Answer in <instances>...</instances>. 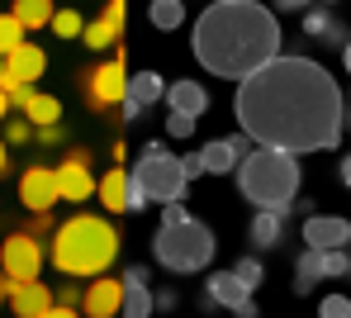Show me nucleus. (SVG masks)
Instances as JSON below:
<instances>
[{"label": "nucleus", "mask_w": 351, "mask_h": 318, "mask_svg": "<svg viewBox=\"0 0 351 318\" xmlns=\"http://www.w3.org/2000/svg\"><path fill=\"white\" fill-rule=\"evenodd\" d=\"M247 238H252V252H271V247H280V243H285V214H276V209H256Z\"/></svg>", "instance_id": "obj_24"}, {"label": "nucleus", "mask_w": 351, "mask_h": 318, "mask_svg": "<svg viewBox=\"0 0 351 318\" xmlns=\"http://www.w3.org/2000/svg\"><path fill=\"white\" fill-rule=\"evenodd\" d=\"M299 157L294 152H280V147H261L252 143V152L237 162V191L247 204L256 209H276L290 219V204L299 199Z\"/></svg>", "instance_id": "obj_4"}, {"label": "nucleus", "mask_w": 351, "mask_h": 318, "mask_svg": "<svg viewBox=\"0 0 351 318\" xmlns=\"http://www.w3.org/2000/svg\"><path fill=\"white\" fill-rule=\"evenodd\" d=\"M351 256L347 247H304L299 252V261H294V295H308L318 280H337V276H347Z\"/></svg>", "instance_id": "obj_9"}, {"label": "nucleus", "mask_w": 351, "mask_h": 318, "mask_svg": "<svg viewBox=\"0 0 351 318\" xmlns=\"http://www.w3.org/2000/svg\"><path fill=\"white\" fill-rule=\"evenodd\" d=\"M318 318H351V299L347 295H323L318 299Z\"/></svg>", "instance_id": "obj_32"}, {"label": "nucleus", "mask_w": 351, "mask_h": 318, "mask_svg": "<svg viewBox=\"0 0 351 318\" xmlns=\"http://www.w3.org/2000/svg\"><path fill=\"white\" fill-rule=\"evenodd\" d=\"M342 128H351V100L342 95Z\"/></svg>", "instance_id": "obj_43"}, {"label": "nucleus", "mask_w": 351, "mask_h": 318, "mask_svg": "<svg viewBox=\"0 0 351 318\" xmlns=\"http://www.w3.org/2000/svg\"><path fill=\"white\" fill-rule=\"evenodd\" d=\"M48 29H53L58 38H81V29H86V19H81V10H71V5H62V10H53V19H48Z\"/></svg>", "instance_id": "obj_29"}, {"label": "nucleus", "mask_w": 351, "mask_h": 318, "mask_svg": "<svg viewBox=\"0 0 351 318\" xmlns=\"http://www.w3.org/2000/svg\"><path fill=\"white\" fill-rule=\"evenodd\" d=\"M342 66H347V76H351V38L342 43Z\"/></svg>", "instance_id": "obj_44"}, {"label": "nucleus", "mask_w": 351, "mask_h": 318, "mask_svg": "<svg viewBox=\"0 0 351 318\" xmlns=\"http://www.w3.org/2000/svg\"><path fill=\"white\" fill-rule=\"evenodd\" d=\"M347 276H351V266H347Z\"/></svg>", "instance_id": "obj_49"}, {"label": "nucleus", "mask_w": 351, "mask_h": 318, "mask_svg": "<svg viewBox=\"0 0 351 318\" xmlns=\"http://www.w3.org/2000/svg\"><path fill=\"white\" fill-rule=\"evenodd\" d=\"M24 143H34V124L10 110V114H5V147H24Z\"/></svg>", "instance_id": "obj_30"}, {"label": "nucleus", "mask_w": 351, "mask_h": 318, "mask_svg": "<svg viewBox=\"0 0 351 318\" xmlns=\"http://www.w3.org/2000/svg\"><path fill=\"white\" fill-rule=\"evenodd\" d=\"M53 304H81V285H76L71 276H66V285H62L58 295H53Z\"/></svg>", "instance_id": "obj_36"}, {"label": "nucleus", "mask_w": 351, "mask_h": 318, "mask_svg": "<svg viewBox=\"0 0 351 318\" xmlns=\"http://www.w3.org/2000/svg\"><path fill=\"white\" fill-rule=\"evenodd\" d=\"M10 167V147H5V138H0V171Z\"/></svg>", "instance_id": "obj_45"}, {"label": "nucleus", "mask_w": 351, "mask_h": 318, "mask_svg": "<svg viewBox=\"0 0 351 318\" xmlns=\"http://www.w3.org/2000/svg\"><path fill=\"white\" fill-rule=\"evenodd\" d=\"M318 5H337V0H318Z\"/></svg>", "instance_id": "obj_48"}, {"label": "nucleus", "mask_w": 351, "mask_h": 318, "mask_svg": "<svg viewBox=\"0 0 351 318\" xmlns=\"http://www.w3.org/2000/svg\"><path fill=\"white\" fill-rule=\"evenodd\" d=\"M252 152V138L237 128L233 138H209L204 147H199V167H204V176H233L237 162Z\"/></svg>", "instance_id": "obj_13"}, {"label": "nucleus", "mask_w": 351, "mask_h": 318, "mask_svg": "<svg viewBox=\"0 0 351 318\" xmlns=\"http://www.w3.org/2000/svg\"><path fill=\"white\" fill-rule=\"evenodd\" d=\"M337 176H342V186H347V191H351V152H347V157H342V167H337Z\"/></svg>", "instance_id": "obj_42"}, {"label": "nucleus", "mask_w": 351, "mask_h": 318, "mask_svg": "<svg viewBox=\"0 0 351 318\" xmlns=\"http://www.w3.org/2000/svg\"><path fill=\"white\" fill-rule=\"evenodd\" d=\"M10 314L14 318H38L48 304H53V290L43 280H24V285H10Z\"/></svg>", "instance_id": "obj_21"}, {"label": "nucleus", "mask_w": 351, "mask_h": 318, "mask_svg": "<svg viewBox=\"0 0 351 318\" xmlns=\"http://www.w3.org/2000/svg\"><path fill=\"white\" fill-rule=\"evenodd\" d=\"M280 14L261 0H214L190 34V53L209 76L242 81L271 58H280Z\"/></svg>", "instance_id": "obj_2"}, {"label": "nucleus", "mask_w": 351, "mask_h": 318, "mask_svg": "<svg viewBox=\"0 0 351 318\" xmlns=\"http://www.w3.org/2000/svg\"><path fill=\"white\" fill-rule=\"evenodd\" d=\"M38 318H81V314H76V304H48Z\"/></svg>", "instance_id": "obj_40"}, {"label": "nucleus", "mask_w": 351, "mask_h": 318, "mask_svg": "<svg viewBox=\"0 0 351 318\" xmlns=\"http://www.w3.org/2000/svg\"><path fill=\"white\" fill-rule=\"evenodd\" d=\"M128 186H133V176H128L123 167H110L105 176H95V199H100L110 214H128Z\"/></svg>", "instance_id": "obj_23"}, {"label": "nucleus", "mask_w": 351, "mask_h": 318, "mask_svg": "<svg viewBox=\"0 0 351 318\" xmlns=\"http://www.w3.org/2000/svg\"><path fill=\"white\" fill-rule=\"evenodd\" d=\"M53 10H58L53 0H14V5H10V14L24 24V34H29V29H43V24L53 19Z\"/></svg>", "instance_id": "obj_26"}, {"label": "nucleus", "mask_w": 351, "mask_h": 318, "mask_svg": "<svg viewBox=\"0 0 351 318\" xmlns=\"http://www.w3.org/2000/svg\"><path fill=\"white\" fill-rule=\"evenodd\" d=\"M123 19H128V5H123V0H105V10H100L95 19H86V29H81V43H86L90 53H105V48H114L119 34H123Z\"/></svg>", "instance_id": "obj_15"}, {"label": "nucleus", "mask_w": 351, "mask_h": 318, "mask_svg": "<svg viewBox=\"0 0 351 318\" xmlns=\"http://www.w3.org/2000/svg\"><path fill=\"white\" fill-rule=\"evenodd\" d=\"M180 171H185V181H199V176H204V167H199V152L180 157Z\"/></svg>", "instance_id": "obj_38"}, {"label": "nucleus", "mask_w": 351, "mask_h": 318, "mask_svg": "<svg viewBox=\"0 0 351 318\" xmlns=\"http://www.w3.org/2000/svg\"><path fill=\"white\" fill-rule=\"evenodd\" d=\"M185 219H195V214L185 209V199H171V204H162V219H157V228H176V223H185Z\"/></svg>", "instance_id": "obj_34"}, {"label": "nucleus", "mask_w": 351, "mask_h": 318, "mask_svg": "<svg viewBox=\"0 0 351 318\" xmlns=\"http://www.w3.org/2000/svg\"><path fill=\"white\" fill-rule=\"evenodd\" d=\"M128 176H133L138 191H147L152 204L185 199V191H190V181H185V171H180V157L167 147V138H147V143L138 147V162H133Z\"/></svg>", "instance_id": "obj_6"}, {"label": "nucleus", "mask_w": 351, "mask_h": 318, "mask_svg": "<svg viewBox=\"0 0 351 318\" xmlns=\"http://www.w3.org/2000/svg\"><path fill=\"white\" fill-rule=\"evenodd\" d=\"M5 114H10V95L0 90V119H5Z\"/></svg>", "instance_id": "obj_46"}, {"label": "nucleus", "mask_w": 351, "mask_h": 318, "mask_svg": "<svg viewBox=\"0 0 351 318\" xmlns=\"http://www.w3.org/2000/svg\"><path fill=\"white\" fill-rule=\"evenodd\" d=\"M167 105H171V114H195V119H204V110H209V90H204L195 76H185V81H167Z\"/></svg>", "instance_id": "obj_20"}, {"label": "nucleus", "mask_w": 351, "mask_h": 318, "mask_svg": "<svg viewBox=\"0 0 351 318\" xmlns=\"http://www.w3.org/2000/svg\"><path fill=\"white\" fill-rule=\"evenodd\" d=\"M157 100H167V76L162 71H128V90L119 100V119L133 124L143 119V110H152Z\"/></svg>", "instance_id": "obj_12"}, {"label": "nucleus", "mask_w": 351, "mask_h": 318, "mask_svg": "<svg viewBox=\"0 0 351 318\" xmlns=\"http://www.w3.org/2000/svg\"><path fill=\"white\" fill-rule=\"evenodd\" d=\"M199 119L195 114H167V138H195Z\"/></svg>", "instance_id": "obj_33"}, {"label": "nucleus", "mask_w": 351, "mask_h": 318, "mask_svg": "<svg viewBox=\"0 0 351 318\" xmlns=\"http://www.w3.org/2000/svg\"><path fill=\"white\" fill-rule=\"evenodd\" d=\"M0 276L10 285H24V280H43V243L34 228H19L0 243Z\"/></svg>", "instance_id": "obj_8"}, {"label": "nucleus", "mask_w": 351, "mask_h": 318, "mask_svg": "<svg viewBox=\"0 0 351 318\" xmlns=\"http://www.w3.org/2000/svg\"><path fill=\"white\" fill-rule=\"evenodd\" d=\"M176 304H180V295H176L171 285H167V290H157V295H152V309H157V314H171Z\"/></svg>", "instance_id": "obj_35"}, {"label": "nucleus", "mask_w": 351, "mask_h": 318, "mask_svg": "<svg viewBox=\"0 0 351 318\" xmlns=\"http://www.w3.org/2000/svg\"><path fill=\"white\" fill-rule=\"evenodd\" d=\"M152 256H157V266L171 271V276H199V271L214 266L219 238H214V228H209L204 219H185V223H176V228H157Z\"/></svg>", "instance_id": "obj_5"}, {"label": "nucleus", "mask_w": 351, "mask_h": 318, "mask_svg": "<svg viewBox=\"0 0 351 318\" xmlns=\"http://www.w3.org/2000/svg\"><path fill=\"white\" fill-rule=\"evenodd\" d=\"M299 233H304V247H351V219L342 214H308L304 223H299Z\"/></svg>", "instance_id": "obj_16"}, {"label": "nucleus", "mask_w": 351, "mask_h": 318, "mask_svg": "<svg viewBox=\"0 0 351 318\" xmlns=\"http://www.w3.org/2000/svg\"><path fill=\"white\" fill-rule=\"evenodd\" d=\"M14 86H19V81H14V76H10V71H5V58H0V90H5V95H10V90H14Z\"/></svg>", "instance_id": "obj_41"}, {"label": "nucleus", "mask_w": 351, "mask_h": 318, "mask_svg": "<svg viewBox=\"0 0 351 318\" xmlns=\"http://www.w3.org/2000/svg\"><path fill=\"white\" fill-rule=\"evenodd\" d=\"M14 114H24L34 128H48V124H62V100L58 95H43V90H34L29 95V105L24 110H14Z\"/></svg>", "instance_id": "obj_25"}, {"label": "nucleus", "mask_w": 351, "mask_h": 318, "mask_svg": "<svg viewBox=\"0 0 351 318\" xmlns=\"http://www.w3.org/2000/svg\"><path fill=\"white\" fill-rule=\"evenodd\" d=\"M81 90H86V105H90V110H119V100H123V90H128V53L119 48L114 58L95 62L81 76Z\"/></svg>", "instance_id": "obj_7"}, {"label": "nucleus", "mask_w": 351, "mask_h": 318, "mask_svg": "<svg viewBox=\"0 0 351 318\" xmlns=\"http://www.w3.org/2000/svg\"><path fill=\"white\" fill-rule=\"evenodd\" d=\"M19 43H24V24H19L14 14H0V58L14 53Z\"/></svg>", "instance_id": "obj_31"}, {"label": "nucleus", "mask_w": 351, "mask_h": 318, "mask_svg": "<svg viewBox=\"0 0 351 318\" xmlns=\"http://www.w3.org/2000/svg\"><path fill=\"white\" fill-rule=\"evenodd\" d=\"M5 295H10V280H5V276H0V304H5Z\"/></svg>", "instance_id": "obj_47"}, {"label": "nucleus", "mask_w": 351, "mask_h": 318, "mask_svg": "<svg viewBox=\"0 0 351 318\" xmlns=\"http://www.w3.org/2000/svg\"><path fill=\"white\" fill-rule=\"evenodd\" d=\"M53 171H58V195L66 204H86L95 195V171H90V152L86 147H71L62 157V167H53Z\"/></svg>", "instance_id": "obj_11"}, {"label": "nucleus", "mask_w": 351, "mask_h": 318, "mask_svg": "<svg viewBox=\"0 0 351 318\" xmlns=\"http://www.w3.org/2000/svg\"><path fill=\"white\" fill-rule=\"evenodd\" d=\"M237 128L261 143V147H280V152H328L342 143V86L332 81V71L313 58L280 53L266 66H256L252 76L237 81L233 95Z\"/></svg>", "instance_id": "obj_1"}, {"label": "nucleus", "mask_w": 351, "mask_h": 318, "mask_svg": "<svg viewBox=\"0 0 351 318\" xmlns=\"http://www.w3.org/2000/svg\"><path fill=\"white\" fill-rule=\"evenodd\" d=\"M147 19H152V29H180L185 24V0H152L147 5Z\"/></svg>", "instance_id": "obj_27"}, {"label": "nucleus", "mask_w": 351, "mask_h": 318, "mask_svg": "<svg viewBox=\"0 0 351 318\" xmlns=\"http://www.w3.org/2000/svg\"><path fill=\"white\" fill-rule=\"evenodd\" d=\"M5 71H10L14 81H29V86H34V81L48 71V53H43L38 43H29V38H24L14 53H5Z\"/></svg>", "instance_id": "obj_22"}, {"label": "nucleus", "mask_w": 351, "mask_h": 318, "mask_svg": "<svg viewBox=\"0 0 351 318\" xmlns=\"http://www.w3.org/2000/svg\"><path fill=\"white\" fill-rule=\"evenodd\" d=\"M119 304H123V280L119 276H90L86 295H81V314L86 318H119Z\"/></svg>", "instance_id": "obj_18"}, {"label": "nucleus", "mask_w": 351, "mask_h": 318, "mask_svg": "<svg viewBox=\"0 0 351 318\" xmlns=\"http://www.w3.org/2000/svg\"><path fill=\"white\" fill-rule=\"evenodd\" d=\"M58 171L53 167H24V176H19V204L29 209V214H53V204H58Z\"/></svg>", "instance_id": "obj_14"}, {"label": "nucleus", "mask_w": 351, "mask_h": 318, "mask_svg": "<svg viewBox=\"0 0 351 318\" xmlns=\"http://www.w3.org/2000/svg\"><path fill=\"white\" fill-rule=\"evenodd\" d=\"M233 276L242 280V285H247V290H252V295L266 285V266H261V256H256V252L237 256V261H233Z\"/></svg>", "instance_id": "obj_28"}, {"label": "nucleus", "mask_w": 351, "mask_h": 318, "mask_svg": "<svg viewBox=\"0 0 351 318\" xmlns=\"http://www.w3.org/2000/svg\"><path fill=\"white\" fill-rule=\"evenodd\" d=\"M199 309H204V314H214V309H233L237 318H256V299H252V290L237 280L233 271H214V276L204 280Z\"/></svg>", "instance_id": "obj_10"}, {"label": "nucleus", "mask_w": 351, "mask_h": 318, "mask_svg": "<svg viewBox=\"0 0 351 318\" xmlns=\"http://www.w3.org/2000/svg\"><path fill=\"white\" fill-rule=\"evenodd\" d=\"M123 304H119V318H152V266H123Z\"/></svg>", "instance_id": "obj_17"}, {"label": "nucleus", "mask_w": 351, "mask_h": 318, "mask_svg": "<svg viewBox=\"0 0 351 318\" xmlns=\"http://www.w3.org/2000/svg\"><path fill=\"white\" fill-rule=\"evenodd\" d=\"M304 38H313V43H323V48H342L351 34H347V24L337 19L332 5H308V10H304Z\"/></svg>", "instance_id": "obj_19"}, {"label": "nucleus", "mask_w": 351, "mask_h": 318, "mask_svg": "<svg viewBox=\"0 0 351 318\" xmlns=\"http://www.w3.org/2000/svg\"><path fill=\"white\" fill-rule=\"evenodd\" d=\"M119 256V228L105 214H71L66 223H58L53 233V266L71 280H90L105 276Z\"/></svg>", "instance_id": "obj_3"}, {"label": "nucleus", "mask_w": 351, "mask_h": 318, "mask_svg": "<svg viewBox=\"0 0 351 318\" xmlns=\"http://www.w3.org/2000/svg\"><path fill=\"white\" fill-rule=\"evenodd\" d=\"M34 138L43 143V147H58L62 143V124H48V128H34Z\"/></svg>", "instance_id": "obj_37"}, {"label": "nucleus", "mask_w": 351, "mask_h": 318, "mask_svg": "<svg viewBox=\"0 0 351 318\" xmlns=\"http://www.w3.org/2000/svg\"><path fill=\"white\" fill-rule=\"evenodd\" d=\"M271 10H276V14H304L308 0H271Z\"/></svg>", "instance_id": "obj_39"}]
</instances>
